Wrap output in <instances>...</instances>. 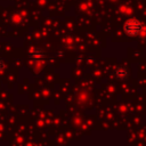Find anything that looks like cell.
<instances>
[{
    "label": "cell",
    "mask_w": 146,
    "mask_h": 146,
    "mask_svg": "<svg viewBox=\"0 0 146 146\" xmlns=\"http://www.w3.org/2000/svg\"><path fill=\"white\" fill-rule=\"evenodd\" d=\"M44 51L41 49V48H34V49H32L31 50V52H30V56H31V58H33V59H35V60H39V59H42L43 57H44Z\"/></svg>",
    "instance_id": "3957f363"
},
{
    "label": "cell",
    "mask_w": 146,
    "mask_h": 146,
    "mask_svg": "<svg viewBox=\"0 0 146 146\" xmlns=\"http://www.w3.org/2000/svg\"><path fill=\"white\" fill-rule=\"evenodd\" d=\"M5 67H6V65H5V62H3V60L0 58V74H1V73L5 71Z\"/></svg>",
    "instance_id": "277c9868"
},
{
    "label": "cell",
    "mask_w": 146,
    "mask_h": 146,
    "mask_svg": "<svg viewBox=\"0 0 146 146\" xmlns=\"http://www.w3.org/2000/svg\"><path fill=\"white\" fill-rule=\"evenodd\" d=\"M141 30H143V25L136 18H130V19L125 21V23L123 25V31L129 36H136V35H138L141 32Z\"/></svg>",
    "instance_id": "6da1fadb"
},
{
    "label": "cell",
    "mask_w": 146,
    "mask_h": 146,
    "mask_svg": "<svg viewBox=\"0 0 146 146\" xmlns=\"http://www.w3.org/2000/svg\"><path fill=\"white\" fill-rule=\"evenodd\" d=\"M128 75H129L128 70H127L124 66H119V67L115 70V76H116V79H119V80H121V81L127 80Z\"/></svg>",
    "instance_id": "7a4b0ae2"
}]
</instances>
